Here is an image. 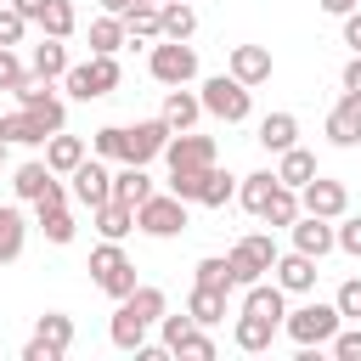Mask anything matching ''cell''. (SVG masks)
Here are the masks:
<instances>
[{
	"label": "cell",
	"mask_w": 361,
	"mask_h": 361,
	"mask_svg": "<svg viewBox=\"0 0 361 361\" xmlns=\"http://www.w3.org/2000/svg\"><path fill=\"white\" fill-rule=\"evenodd\" d=\"M164 310H169L164 288H152V282H135V288L118 299L113 322H107V338H113V350L135 355V344H147V333L158 327V316H164Z\"/></svg>",
	"instance_id": "obj_1"
},
{
	"label": "cell",
	"mask_w": 361,
	"mask_h": 361,
	"mask_svg": "<svg viewBox=\"0 0 361 361\" xmlns=\"http://www.w3.org/2000/svg\"><path fill=\"white\" fill-rule=\"evenodd\" d=\"M276 237L271 231H243L237 243H231V254H226V271H231V288H248V282H259V276H271V265H276Z\"/></svg>",
	"instance_id": "obj_2"
},
{
	"label": "cell",
	"mask_w": 361,
	"mask_h": 361,
	"mask_svg": "<svg viewBox=\"0 0 361 361\" xmlns=\"http://www.w3.org/2000/svg\"><path fill=\"white\" fill-rule=\"evenodd\" d=\"M90 282L118 305L130 288H135V259L124 254V243H113V237H102L96 248H90Z\"/></svg>",
	"instance_id": "obj_3"
},
{
	"label": "cell",
	"mask_w": 361,
	"mask_h": 361,
	"mask_svg": "<svg viewBox=\"0 0 361 361\" xmlns=\"http://www.w3.org/2000/svg\"><path fill=\"white\" fill-rule=\"evenodd\" d=\"M338 327H344L338 305H322V299H310V305H299V310H288V316H282V333H288L299 350H322Z\"/></svg>",
	"instance_id": "obj_4"
},
{
	"label": "cell",
	"mask_w": 361,
	"mask_h": 361,
	"mask_svg": "<svg viewBox=\"0 0 361 361\" xmlns=\"http://www.w3.org/2000/svg\"><path fill=\"white\" fill-rule=\"evenodd\" d=\"M118 56H102V51H90V62H73L68 73H62V85H68V96H79V102H102V96H113L118 90Z\"/></svg>",
	"instance_id": "obj_5"
},
{
	"label": "cell",
	"mask_w": 361,
	"mask_h": 361,
	"mask_svg": "<svg viewBox=\"0 0 361 361\" xmlns=\"http://www.w3.org/2000/svg\"><path fill=\"white\" fill-rule=\"evenodd\" d=\"M197 102H203V113H209V118H226V124H243V118L254 113V90H248L243 79H231V73L203 79Z\"/></svg>",
	"instance_id": "obj_6"
},
{
	"label": "cell",
	"mask_w": 361,
	"mask_h": 361,
	"mask_svg": "<svg viewBox=\"0 0 361 361\" xmlns=\"http://www.w3.org/2000/svg\"><path fill=\"white\" fill-rule=\"evenodd\" d=\"M147 73L169 90V85H192L197 79V51L186 39H152V56H147Z\"/></svg>",
	"instance_id": "obj_7"
},
{
	"label": "cell",
	"mask_w": 361,
	"mask_h": 361,
	"mask_svg": "<svg viewBox=\"0 0 361 361\" xmlns=\"http://www.w3.org/2000/svg\"><path fill=\"white\" fill-rule=\"evenodd\" d=\"M11 96H17V107H28V113H34V118H39V124H45L51 135H56V130L68 124V102H62V96L51 90V79L28 73V79H23V85H17Z\"/></svg>",
	"instance_id": "obj_8"
},
{
	"label": "cell",
	"mask_w": 361,
	"mask_h": 361,
	"mask_svg": "<svg viewBox=\"0 0 361 361\" xmlns=\"http://www.w3.org/2000/svg\"><path fill=\"white\" fill-rule=\"evenodd\" d=\"M135 231H147V237H180L186 231V203L175 192H152L135 209Z\"/></svg>",
	"instance_id": "obj_9"
},
{
	"label": "cell",
	"mask_w": 361,
	"mask_h": 361,
	"mask_svg": "<svg viewBox=\"0 0 361 361\" xmlns=\"http://www.w3.org/2000/svg\"><path fill=\"white\" fill-rule=\"evenodd\" d=\"M68 197L79 203V209H96V203H107L113 197V169H107V158H85L73 175H68Z\"/></svg>",
	"instance_id": "obj_10"
},
{
	"label": "cell",
	"mask_w": 361,
	"mask_h": 361,
	"mask_svg": "<svg viewBox=\"0 0 361 361\" xmlns=\"http://www.w3.org/2000/svg\"><path fill=\"white\" fill-rule=\"evenodd\" d=\"M299 209L305 214H322V220H338L344 209H350V192H344V180H327L322 169L299 186Z\"/></svg>",
	"instance_id": "obj_11"
},
{
	"label": "cell",
	"mask_w": 361,
	"mask_h": 361,
	"mask_svg": "<svg viewBox=\"0 0 361 361\" xmlns=\"http://www.w3.org/2000/svg\"><path fill=\"white\" fill-rule=\"evenodd\" d=\"M175 130L164 124V118H141V124H124V164H152V158H164V141H169Z\"/></svg>",
	"instance_id": "obj_12"
},
{
	"label": "cell",
	"mask_w": 361,
	"mask_h": 361,
	"mask_svg": "<svg viewBox=\"0 0 361 361\" xmlns=\"http://www.w3.org/2000/svg\"><path fill=\"white\" fill-rule=\"evenodd\" d=\"M164 158H169V169H209L220 152H214V135H197V130H175V135L164 141Z\"/></svg>",
	"instance_id": "obj_13"
},
{
	"label": "cell",
	"mask_w": 361,
	"mask_h": 361,
	"mask_svg": "<svg viewBox=\"0 0 361 361\" xmlns=\"http://www.w3.org/2000/svg\"><path fill=\"white\" fill-rule=\"evenodd\" d=\"M316 265H322V259H310V254H299V248H293V254H276L271 282H276L282 293H310V288H316V276H322Z\"/></svg>",
	"instance_id": "obj_14"
},
{
	"label": "cell",
	"mask_w": 361,
	"mask_h": 361,
	"mask_svg": "<svg viewBox=\"0 0 361 361\" xmlns=\"http://www.w3.org/2000/svg\"><path fill=\"white\" fill-rule=\"evenodd\" d=\"M276 333H282V322H271V316H254V310H237V327H231V344H237L243 355H265Z\"/></svg>",
	"instance_id": "obj_15"
},
{
	"label": "cell",
	"mask_w": 361,
	"mask_h": 361,
	"mask_svg": "<svg viewBox=\"0 0 361 361\" xmlns=\"http://www.w3.org/2000/svg\"><path fill=\"white\" fill-rule=\"evenodd\" d=\"M327 141L333 147H355L361 141V90H344L327 113Z\"/></svg>",
	"instance_id": "obj_16"
},
{
	"label": "cell",
	"mask_w": 361,
	"mask_h": 361,
	"mask_svg": "<svg viewBox=\"0 0 361 361\" xmlns=\"http://www.w3.org/2000/svg\"><path fill=\"white\" fill-rule=\"evenodd\" d=\"M271 68H276V62H271V51H265V45H231V56H226V73H231V79H243L248 90H254V85H265V79H271Z\"/></svg>",
	"instance_id": "obj_17"
},
{
	"label": "cell",
	"mask_w": 361,
	"mask_h": 361,
	"mask_svg": "<svg viewBox=\"0 0 361 361\" xmlns=\"http://www.w3.org/2000/svg\"><path fill=\"white\" fill-rule=\"evenodd\" d=\"M288 231H293V248H299V254H310V259H327V254H333V220L299 209V220H293Z\"/></svg>",
	"instance_id": "obj_18"
},
{
	"label": "cell",
	"mask_w": 361,
	"mask_h": 361,
	"mask_svg": "<svg viewBox=\"0 0 361 361\" xmlns=\"http://www.w3.org/2000/svg\"><path fill=\"white\" fill-rule=\"evenodd\" d=\"M85 158H90V147H85L79 135H68V130L45 135V169H51V175H62V180H68V175H73Z\"/></svg>",
	"instance_id": "obj_19"
},
{
	"label": "cell",
	"mask_w": 361,
	"mask_h": 361,
	"mask_svg": "<svg viewBox=\"0 0 361 361\" xmlns=\"http://www.w3.org/2000/svg\"><path fill=\"white\" fill-rule=\"evenodd\" d=\"M226 310H231V288H203V282H192V293H186V316H192L197 327L226 322Z\"/></svg>",
	"instance_id": "obj_20"
},
{
	"label": "cell",
	"mask_w": 361,
	"mask_h": 361,
	"mask_svg": "<svg viewBox=\"0 0 361 361\" xmlns=\"http://www.w3.org/2000/svg\"><path fill=\"white\" fill-rule=\"evenodd\" d=\"M158 118H164L169 130H192V124L203 118V102H197V90H186V85H169V90H164V107H158Z\"/></svg>",
	"instance_id": "obj_21"
},
{
	"label": "cell",
	"mask_w": 361,
	"mask_h": 361,
	"mask_svg": "<svg viewBox=\"0 0 361 361\" xmlns=\"http://www.w3.org/2000/svg\"><path fill=\"white\" fill-rule=\"evenodd\" d=\"M276 186H282V180H276V169H254V175H243V180H237V203L259 220V214H265V203L276 197Z\"/></svg>",
	"instance_id": "obj_22"
},
{
	"label": "cell",
	"mask_w": 361,
	"mask_h": 361,
	"mask_svg": "<svg viewBox=\"0 0 361 361\" xmlns=\"http://www.w3.org/2000/svg\"><path fill=\"white\" fill-rule=\"evenodd\" d=\"M90 226H96L102 237L124 243V237L135 231V209H130V203H118V197H107V203H96V209H90Z\"/></svg>",
	"instance_id": "obj_23"
},
{
	"label": "cell",
	"mask_w": 361,
	"mask_h": 361,
	"mask_svg": "<svg viewBox=\"0 0 361 361\" xmlns=\"http://www.w3.org/2000/svg\"><path fill=\"white\" fill-rule=\"evenodd\" d=\"M197 34V11L186 0H158V39H192Z\"/></svg>",
	"instance_id": "obj_24"
},
{
	"label": "cell",
	"mask_w": 361,
	"mask_h": 361,
	"mask_svg": "<svg viewBox=\"0 0 361 361\" xmlns=\"http://www.w3.org/2000/svg\"><path fill=\"white\" fill-rule=\"evenodd\" d=\"M243 310L282 322V316H288V293H282L276 282H265V276H259V282H248V288H243Z\"/></svg>",
	"instance_id": "obj_25"
},
{
	"label": "cell",
	"mask_w": 361,
	"mask_h": 361,
	"mask_svg": "<svg viewBox=\"0 0 361 361\" xmlns=\"http://www.w3.org/2000/svg\"><path fill=\"white\" fill-rule=\"evenodd\" d=\"M0 135H6L11 147H45V135H51V130H45L28 107H17V113H0Z\"/></svg>",
	"instance_id": "obj_26"
},
{
	"label": "cell",
	"mask_w": 361,
	"mask_h": 361,
	"mask_svg": "<svg viewBox=\"0 0 361 361\" xmlns=\"http://www.w3.org/2000/svg\"><path fill=\"white\" fill-rule=\"evenodd\" d=\"M23 248H28V220H23L17 203H6V209H0V265L23 259Z\"/></svg>",
	"instance_id": "obj_27"
},
{
	"label": "cell",
	"mask_w": 361,
	"mask_h": 361,
	"mask_svg": "<svg viewBox=\"0 0 361 361\" xmlns=\"http://www.w3.org/2000/svg\"><path fill=\"white\" fill-rule=\"evenodd\" d=\"M68 68H73V62H68V45H62V39H51V34L28 51V73H39V79H62Z\"/></svg>",
	"instance_id": "obj_28"
},
{
	"label": "cell",
	"mask_w": 361,
	"mask_h": 361,
	"mask_svg": "<svg viewBox=\"0 0 361 361\" xmlns=\"http://www.w3.org/2000/svg\"><path fill=\"white\" fill-rule=\"evenodd\" d=\"M254 141H259L265 152H288V147L299 141V118H293V113H265V118H259V135H254Z\"/></svg>",
	"instance_id": "obj_29"
},
{
	"label": "cell",
	"mask_w": 361,
	"mask_h": 361,
	"mask_svg": "<svg viewBox=\"0 0 361 361\" xmlns=\"http://www.w3.org/2000/svg\"><path fill=\"white\" fill-rule=\"evenodd\" d=\"M113 197H118V203H130V209H141V203L152 197L147 164H124V169H113Z\"/></svg>",
	"instance_id": "obj_30"
},
{
	"label": "cell",
	"mask_w": 361,
	"mask_h": 361,
	"mask_svg": "<svg viewBox=\"0 0 361 361\" xmlns=\"http://www.w3.org/2000/svg\"><path fill=\"white\" fill-rule=\"evenodd\" d=\"M310 175H316V152H305L299 141H293L288 152H276V180H282V186H293V192H299Z\"/></svg>",
	"instance_id": "obj_31"
},
{
	"label": "cell",
	"mask_w": 361,
	"mask_h": 361,
	"mask_svg": "<svg viewBox=\"0 0 361 361\" xmlns=\"http://www.w3.org/2000/svg\"><path fill=\"white\" fill-rule=\"evenodd\" d=\"M51 180H56V175L45 169V158H28V164H17V169H11V186H17V197H23V203H39Z\"/></svg>",
	"instance_id": "obj_32"
},
{
	"label": "cell",
	"mask_w": 361,
	"mask_h": 361,
	"mask_svg": "<svg viewBox=\"0 0 361 361\" xmlns=\"http://www.w3.org/2000/svg\"><path fill=\"white\" fill-rule=\"evenodd\" d=\"M124 45H130V34H124V17H113V11H107V17H96V23H90V51H102V56H118Z\"/></svg>",
	"instance_id": "obj_33"
},
{
	"label": "cell",
	"mask_w": 361,
	"mask_h": 361,
	"mask_svg": "<svg viewBox=\"0 0 361 361\" xmlns=\"http://www.w3.org/2000/svg\"><path fill=\"white\" fill-rule=\"evenodd\" d=\"M231 197H237V180H231L220 164H209V169H203V186H197V203H203V209H226Z\"/></svg>",
	"instance_id": "obj_34"
},
{
	"label": "cell",
	"mask_w": 361,
	"mask_h": 361,
	"mask_svg": "<svg viewBox=\"0 0 361 361\" xmlns=\"http://www.w3.org/2000/svg\"><path fill=\"white\" fill-rule=\"evenodd\" d=\"M34 338H45L56 355H68V350H73V316H62V310H45V316L34 322Z\"/></svg>",
	"instance_id": "obj_35"
},
{
	"label": "cell",
	"mask_w": 361,
	"mask_h": 361,
	"mask_svg": "<svg viewBox=\"0 0 361 361\" xmlns=\"http://www.w3.org/2000/svg\"><path fill=\"white\" fill-rule=\"evenodd\" d=\"M39 34H51V39H68L73 28H79V11H73V0H45V11H39V23H34Z\"/></svg>",
	"instance_id": "obj_36"
},
{
	"label": "cell",
	"mask_w": 361,
	"mask_h": 361,
	"mask_svg": "<svg viewBox=\"0 0 361 361\" xmlns=\"http://www.w3.org/2000/svg\"><path fill=\"white\" fill-rule=\"evenodd\" d=\"M39 214V231H45V243H56V248H68L73 243V214H68V203H51V209H34Z\"/></svg>",
	"instance_id": "obj_37"
},
{
	"label": "cell",
	"mask_w": 361,
	"mask_h": 361,
	"mask_svg": "<svg viewBox=\"0 0 361 361\" xmlns=\"http://www.w3.org/2000/svg\"><path fill=\"white\" fill-rule=\"evenodd\" d=\"M259 220H265V226H282V231H288V226L299 220V192H293V186H276V197L265 203V214H259Z\"/></svg>",
	"instance_id": "obj_38"
},
{
	"label": "cell",
	"mask_w": 361,
	"mask_h": 361,
	"mask_svg": "<svg viewBox=\"0 0 361 361\" xmlns=\"http://www.w3.org/2000/svg\"><path fill=\"white\" fill-rule=\"evenodd\" d=\"M333 248L338 254H350V259H361V214H338V226H333Z\"/></svg>",
	"instance_id": "obj_39"
},
{
	"label": "cell",
	"mask_w": 361,
	"mask_h": 361,
	"mask_svg": "<svg viewBox=\"0 0 361 361\" xmlns=\"http://www.w3.org/2000/svg\"><path fill=\"white\" fill-rule=\"evenodd\" d=\"M124 34L130 39H158V6H130L124 11Z\"/></svg>",
	"instance_id": "obj_40"
},
{
	"label": "cell",
	"mask_w": 361,
	"mask_h": 361,
	"mask_svg": "<svg viewBox=\"0 0 361 361\" xmlns=\"http://www.w3.org/2000/svg\"><path fill=\"white\" fill-rule=\"evenodd\" d=\"M90 152H96V158H118V164H124V124H102V130L90 135Z\"/></svg>",
	"instance_id": "obj_41"
},
{
	"label": "cell",
	"mask_w": 361,
	"mask_h": 361,
	"mask_svg": "<svg viewBox=\"0 0 361 361\" xmlns=\"http://www.w3.org/2000/svg\"><path fill=\"white\" fill-rule=\"evenodd\" d=\"M192 282H203V288H231V271H226V254H203L197 259V276ZM237 293V288H231Z\"/></svg>",
	"instance_id": "obj_42"
},
{
	"label": "cell",
	"mask_w": 361,
	"mask_h": 361,
	"mask_svg": "<svg viewBox=\"0 0 361 361\" xmlns=\"http://www.w3.org/2000/svg\"><path fill=\"white\" fill-rule=\"evenodd\" d=\"M169 355H186V361H214L220 350H214V338H209L203 327H192V333H186V338H180V344L169 350Z\"/></svg>",
	"instance_id": "obj_43"
},
{
	"label": "cell",
	"mask_w": 361,
	"mask_h": 361,
	"mask_svg": "<svg viewBox=\"0 0 361 361\" xmlns=\"http://www.w3.org/2000/svg\"><path fill=\"white\" fill-rule=\"evenodd\" d=\"M28 79V62L17 56V45H0V90H17Z\"/></svg>",
	"instance_id": "obj_44"
},
{
	"label": "cell",
	"mask_w": 361,
	"mask_h": 361,
	"mask_svg": "<svg viewBox=\"0 0 361 361\" xmlns=\"http://www.w3.org/2000/svg\"><path fill=\"white\" fill-rule=\"evenodd\" d=\"M333 305H338V316H344V322H361V276H350V282H338V293H333Z\"/></svg>",
	"instance_id": "obj_45"
},
{
	"label": "cell",
	"mask_w": 361,
	"mask_h": 361,
	"mask_svg": "<svg viewBox=\"0 0 361 361\" xmlns=\"http://www.w3.org/2000/svg\"><path fill=\"white\" fill-rule=\"evenodd\" d=\"M327 350H333L338 361H361V327H338V333L327 338Z\"/></svg>",
	"instance_id": "obj_46"
},
{
	"label": "cell",
	"mask_w": 361,
	"mask_h": 361,
	"mask_svg": "<svg viewBox=\"0 0 361 361\" xmlns=\"http://www.w3.org/2000/svg\"><path fill=\"white\" fill-rule=\"evenodd\" d=\"M23 34H28V17L17 6H0V45H23Z\"/></svg>",
	"instance_id": "obj_47"
},
{
	"label": "cell",
	"mask_w": 361,
	"mask_h": 361,
	"mask_svg": "<svg viewBox=\"0 0 361 361\" xmlns=\"http://www.w3.org/2000/svg\"><path fill=\"white\" fill-rule=\"evenodd\" d=\"M192 327H197V322H192V316H186V310H180V316H169V310H164V316H158V333H164V344H169V350H175V344H180V338H186V333H192Z\"/></svg>",
	"instance_id": "obj_48"
},
{
	"label": "cell",
	"mask_w": 361,
	"mask_h": 361,
	"mask_svg": "<svg viewBox=\"0 0 361 361\" xmlns=\"http://www.w3.org/2000/svg\"><path fill=\"white\" fill-rule=\"evenodd\" d=\"M338 23H344V45H350V51H361V6H355V11H344Z\"/></svg>",
	"instance_id": "obj_49"
},
{
	"label": "cell",
	"mask_w": 361,
	"mask_h": 361,
	"mask_svg": "<svg viewBox=\"0 0 361 361\" xmlns=\"http://www.w3.org/2000/svg\"><path fill=\"white\" fill-rule=\"evenodd\" d=\"M23 361H62V355H56L45 338H28V344H23Z\"/></svg>",
	"instance_id": "obj_50"
},
{
	"label": "cell",
	"mask_w": 361,
	"mask_h": 361,
	"mask_svg": "<svg viewBox=\"0 0 361 361\" xmlns=\"http://www.w3.org/2000/svg\"><path fill=\"white\" fill-rule=\"evenodd\" d=\"M338 85H344V90H361V51H350V62H344Z\"/></svg>",
	"instance_id": "obj_51"
},
{
	"label": "cell",
	"mask_w": 361,
	"mask_h": 361,
	"mask_svg": "<svg viewBox=\"0 0 361 361\" xmlns=\"http://www.w3.org/2000/svg\"><path fill=\"white\" fill-rule=\"evenodd\" d=\"M130 6H158V0H102V11H113V17H124Z\"/></svg>",
	"instance_id": "obj_52"
},
{
	"label": "cell",
	"mask_w": 361,
	"mask_h": 361,
	"mask_svg": "<svg viewBox=\"0 0 361 361\" xmlns=\"http://www.w3.org/2000/svg\"><path fill=\"white\" fill-rule=\"evenodd\" d=\"M355 6H361V0H322V11H327V17H344V11H355Z\"/></svg>",
	"instance_id": "obj_53"
},
{
	"label": "cell",
	"mask_w": 361,
	"mask_h": 361,
	"mask_svg": "<svg viewBox=\"0 0 361 361\" xmlns=\"http://www.w3.org/2000/svg\"><path fill=\"white\" fill-rule=\"evenodd\" d=\"M11 6H17L28 23H39V11H45V0H11Z\"/></svg>",
	"instance_id": "obj_54"
},
{
	"label": "cell",
	"mask_w": 361,
	"mask_h": 361,
	"mask_svg": "<svg viewBox=\"0 0 361 361\" xmlns=\"http://www.w3.org/2000/svg\"><path fill=\"white\" fill-rule=\"evenodd\" d=\"M6 164H11V141L0 135V169H6Z\"/></svg>",
	"instance_id": "obj_55"
}]
</instances>
